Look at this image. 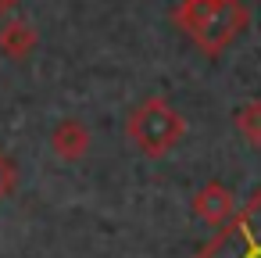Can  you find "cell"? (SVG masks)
<instances>
[{
  "instance_id": "cell-8",
  "label": "cell",
  "mask_w": 261,
  "mask_h": 258,
  "mask_svg": "<svg viewBox=\"0 0 261 258\" xmlns=\"http://www.w3.org/2000/svg\"><path fill=\"white\" fill-rule=\"evenodd\" d=\"M232 126H236V133H240L250 147H261V97L243 101V104L236 108V115H232Z\"/></svg>"
},
{
  "instance_id": "cell-1",
  "label": "cell",
  "mask_w": 261,
  "mask_h": 258,
  "mask_svg": "<svg viewBox=\"0 0 261 258\" xmlns=\"http://www.w3.org/2000/svg\"><path fill=\"white\" fill-rule=\"evenodd\" d=\"M125 136L143 158H165L186 136V119L165 97H147L143 104H136L129 111Z\"/></svg>"
},
{
  "instance_id": "cell-9",
  "label": "cell",
  "mask_w": 261,
  "mask_h": 258,
  "mask_svg": "<svg viewBox=\"0 0 261 258\" xmlns=\"http://www.w3.org/2000/svg\"><path fill=\"white\" fill-rule=\"evenodd\" d=\"M15 186H18V165L0 151V201L4 197H11L15 194Z\"/></svg>"
},
{
  "instance_id": "cell-2",
  "label": "cell",
  "mask_w": 261,
  "mask_h": 258,
  "mask_svg": "<svg viewBox=\"0 0 261 258\" xmlns=\"http://www.w3.org/2000/svg\"><path fill=\"white\" fill-rule=\"evenodd\" d=\"M193 258H261V190H254Z\"/></svg>"
},
{
  "instance_id": "cell-5",
  "label": "cell",
  "mask_w": 261,
  "mask_h": 258,
  "mask_svg": "<svg viewBox=\"0 0 261 258\" xmlns=\"http://www.w3.org/2000/svg\"><path fill=\"white\" fill-rule=\"evenodd\" d=\"M90 144H93V136H90V129H86L79 119H61V122L50 129V151H54V158H61V161H79V158L90 151Z\"/></svg>"
},
{
  "instance_id": "cell-6",
  "label": "cell",
  "mask_w": 261,
  "mask_h": 258,
  "mask_svg": "<svg viewBox=\"0 0 261 258\" xmlns=\"http://www.w3.org/2000/svg\"><path fill=\"white\" fill-rule=\"evenodd\" d=\"M40 43V33L33 22L25 18H8V22H0V54L11 58V61H25Z\"/></svg>"
},
{
  "instance_id": "cell-4",
  "label": "cell",
  "mask_w": 261,
  "mask_h": 258,
  "mask_svg": "<svg viewBox=\"0 0 261 258\" xmlns=\"http://www.w3.org/2000/svg\"><path fill=\"white\" fill-rule=\"evenodd\" d=\"M232 212H236V197H232V190H225L218 179L204 183V186L193 194V215L204 219V222H211V226H225V222L232 219Z\"/></svg>"
},
{
  "instance_id": "cell-7",
  "label": "cell",
  "mask_w": 261,
  "mask_h": 258,
  "mask_svg": "<svg viewBox=\"0 0 261 258\" xmlns=\"http://www.w3.org/2000/svg\"><path fill=\"white\" fill-rule=\"evenodd\" d=\"M225 4H229V0H179V4L172 8V22H175L186 36H193V33H200Z\"/></svg>"
},
{
  "instance_id": "cell-10",
  "label": "cell",
  "mask_w": 261,
  "mask_h": 258,
  "mask_svg": "<svg viewBox=\"0 0 261 258\" xmlns=\"http://www.w3.org/2000/svg\"><path fill=\"white\" fill-rule=\"evenodd\" d=\"M18 4H22V0H0V15H11Z\"/></svg>"
},
{
  "instance_id": "cell-3",
  "label": "cell",
  "mask_w": 261,
  "mask_h": 258,
  "mask_svg": "<svg viewBox=\"0 0 261 258\" xmlns=\"http://www.w3.org/2000/svg\"><path fill=\"white\" fill-rule=\"evenodd\" d=\"M250 26V11H247V4H240V0H229V4L200 29V33H193L190 40H193V47L200 51V54H207V58H218L243 29Z\"/></svg>"
}]
</instances>
